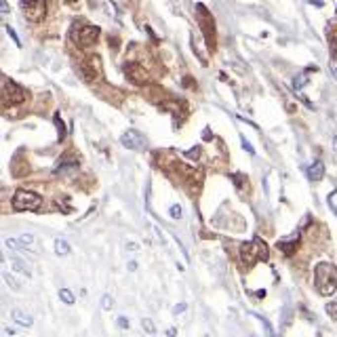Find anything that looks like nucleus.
Returning <instances> with one entry per match:
<instances>
[{
  "mask_svg": "<svg viewBox=\"0 0 337 337\" xmlns=\"http://www.w3.org/2000/svg\"><path fill=\"white\" fill-rule=\"evenodd\" d=\"M331 57H333V61H337V36L331 40Z\"/></svg>",
  "mask_w": 337,
  "mask_h": 337,
  "instance_id": "obj_27",
  "label": "nucleus"
},
{
  "mask_svg": "<svg viewBox=\"0 0 337 337\" xmlns=\"http://www.w3.org/2000/svg\"><path fill=\"white\" fill-rule=\"evenodd\" d=\"M4 262H6V257H4L2 251H0V263H4Z\"/></svg>",
  "mask_w": 337,
  "mask_h": 337,
  "instance_id": "obj_33",
  "label": "nucleus"
},
{
  "mask_svg": "<svg viewBox=\"0 0 337 337\" xmlns=\"http://www.w3.org/2000/svg\"><path fill=\"white\" fill-rule=\"evenodd\" d=\"M305 82H308V76H305V74H301V76H295V80H293V89H295V91H300Z\"/></svg>",
  "mask_w": 337,
  "mask_h": 337,
  "instance_id": "obj_20",
  "label": "nucleus"
},
{
  "mask_svg": "<svg viewBox=\"0 0 337 337\" xmlns=\"http://www.w3.org/2000/svg\"><path fill=\"white\" fill-rule=\"evenodd\" d=\"M142 325H144V329H146V333H156V325L152 323L150 318H144Z\"/></svg>",
  "mask_w": 337,
  "mask_h": 337,
  "instance_id": "obj_22",
  "label": "nucleus"
},
{
  "mask_svg": "<svg viewBox=\"0 0 337 337\" xmlns=\"http://www.w3.org/2000/svg\"><path fill=\"white\" fill-rule=\"evenodd\" d=\"M21 11L30 23H40L49 13V0H21Z\"/></svg>",
  "mask_w": 337,
  "mask_h": 337,
  "instance_id": "obj_5",
  "label": "nucleus"
},
{
  "mask_svg": "<svg viewBox=\"0 0 337 337\" xmlns=\"http://www.w3.org/2000/svg\"><path fill=\"white\" fill-rule=\"evenodd\" d=\"M99 76H101V59L97 55H91V57L82 64V78H84V82L93 84V82L99 80Z\"/></svg>",
  "mask_w": 337,
  "mask_h": 337,
  "instance_id": "obj_8",
  "label": "nucleus"
},
{
  "mask_svg": "<svg viewBox=\"0 0 337 337\" xmlns=\"http://www.w3.org/2000/svg\"><path fill=\"white\" fill-rule=\"evenodd\" d=\"M240 260L245 265H251L253 262H268L270 260V249L262 238H255L251 242H245L240 247Z\"/></svg>",
  "mask_w": 337,
  "mask_h": 337,
  "instance_id": "obj_2",
  "label": "nucleus"
},
{
  "mask_svg": "<svg viewBox=\"0 0 337 337\" xmlns=\"http://www.w3.org/2000/svg\"><path fill=\"white\" fill-rule=\"evenodd\" d=\"M11 320L15 325H19V327H32L34 325V316L30 314L28 310H23V308H13L11 310Z\"/></svg>",
  "mask_w": 337,
  "mask_h": 337,
  "instance_id": "obj_10",
  "label": "nucleus"
},
{
  "mask_svg": "<svg viewBox=\"0 0 337 337\" xmlns=\"http://www.w3.org/2000/svg\"><path fill=\"white\" fill-rule=\"evenodd\" d=\"M122 72H124V76H127V80L133 82V84H146L148 80H150V74H148V70L144 66H139V64H133V61L124 64Z\"/></svg>",
  "mask_w": 337,
  "mask_h": 337,
  "instance_id": "obj_7",
  "label": "nucleus"
},
{
  "mask_svg": "<svg viewBox=\"0 0 337 337\" xmlns=\"http://www.w3.org/2000/svg\"><path fill=\"white\" fill-rule=\"evenodd\" d=\"M297 242H300V236L293 238V242H285V240H280V242H278V249H283L287 255H291L293 251L297 249Z\"/></svg>",
  "mask_w": 337,
  "mask_h": 337,
  "instance_id": "obj_17",
  "label": "nucleus"
},
{
  "mask_svg": "<svg viewBox=\"0 0 337 337\" xmlns=\"http://www.w3.org/2000/svg\"><path fill=\"white\" fill-rule=\"evenodd\" d=\"M99 34L101 32L97 26H87V23H74L72 26V40L80 49H91L99 40Z\"/></svg>",
  "mask_w": 337,
  "mask_h": 337,
  "instance_id": "obj_3",
  "label": "nucleus"
},
{
  "mask_svg": "<svg viewBox=\"0 0 337 337\" xmlns=\"http://www.w3.org/2000/svg\"><path fill=\"white\" fill-rule=\"evenodd\" d=\"M202 137H205V139H211L213 135H211V131H209V129H205V131H202Z\"/></svg>",
  "mask_w": 337,
  "mask_h": 337,
  "instance_id": "obj_31",
  "label": "nucleus"
},
{
  "mask_svg": "<svg viewBox=\"0 0 337 337\" xmlns=\"http://www.w3.org/2000/svg\"><path fill=\"white\" fill-rule=\"evenodd\" d=\"M11 270H13V274H21V276H26V278H32V272L28 270V265L23 263L19 257H13L11 260Z\"/></svg>",
  "mask_w": 337,
  "mask_h": 337,
  "instance_id": "obj_13",
  "label": "nucleus"
},
{
  "mask_svg": "<svg viewBox=\"0 0 337 337\" xmlns=\"http://www.w3.org/2000/svg\"><path fill=\"white\" fill-rule=\"evenodd\" d=\"M42 207V196L30 190H17L13 194V209L15 211H38Z\"/></svg>",
  "mask_w": 337,
  "mask_h": 337,
  "instance_id": "obj_4",
  "label": "nucleus"
},
{
  "mask_svg": "<svg viewBox=\"0 0 337 337\" xmlns=\"http://www.w3.org/2000/svg\"><path fill=\"white\" fill-rule=\"evenodd\" d=\"M127 249H129V251H137L139 247H137V245H133V242H127Z\"/></svg>",
  "mask_w": 337,
  "mask_h": 337,
  "instance_id": "obj_32",
  "label": "nucleus"
},
{
  "mask_svg": "<svg viewBox=\"0 0 337 337\" xmlns=\"http://www.w3.org/2000/svg\"><path fill=\"white\" fill-rule=\"evenodd\" d=\"M169 213H171V217H173V219H179V217H182V207L173 205V207L169 209Z\"/></svg>",
  "mask_w": 337,
  "mask_h": 337,
  "instance_id": "obj_24",
  "label": "nucleus"
},
{
  "mask_svg": "<svg viewBox=\"0 0 337 337\" xmlns=\"http://www.w3.org/2000/svg\"><path fill=\"white\" fill-rule=\"evenodd\" d=\"M59 300L64 303H68V305H72L76 301V297H74V293L70 291V289H59Z\"/></svg>",
  "mask_w": 337,
  "mask_h": 337,
  "instance_id": "obj_18",
  "label": "nucleus"
},
{
  "mask_svg": "<svg viewBox=\"0 0 337 337\" xmlns=\"http://www.w3.org/2000/svg\"><path fill=\"white\" fill-rule=\"evenodd\" d=\"M314 285L318 289L320 295H333L337 291V268L333 263L323 262L316 265V272H314Z\"/></svg>",
  "mask_w": 337,
  "mask_h": 337,
  "instance_id": "obj_1",
  "label": "nucleus"
},
{
  "mask_svg": "<svg viewBox=\"0 0 337 337\" xmlns=\"http://www.w3.org/2000/svg\"><path fill=\"white\" fill-rule=\"evenodd\" d=\"M240 142H242V148H245V150H247L249 154H255V148H253V146H251V144L247 142V139H245V137H240Z\"/></svg>",
  "mask_w": 337,
  "mask_h": 337,
  "instance_id": "obj_25",
  "label": "nucleus"
},
{
  "mask_svg": "<svg viewBox=\"0 0 337 337\" xmlns=\"http://www.w3.org/2000/svg\"><path fill=\"white\" fill-rule=\"evenodd\" d=\"M196 11H198V15H200V26H202V30H205V38H209V44L213 46L215 44V26H213V19H211L209 11H205V6H202V4L196 6Z\"/></svg>",
  "mask_w": 337,
  "mask_h": 337,
  "instance_id": "obj_9",
  "label": "nucleus"
},
{
  "mask_svg": "<svg viewBox=\"0 0 337 337\" xmlns=\"http://www.w3.org/2000/svg\"><path fill=\"white\" fill-rule=\"evenodd\" d=\"M120 144H122L124 148H127V150L139 152V150H144V148L148 146V139H146L139 131L129 129V131H124L122 135H120Z\"/></svg>",
  "mask_w": 337,
  "mask_h": 337,
  "instance_id": "obj_6",
  "label": "nucleus"
},
{
  "mask_svg": "<svg viewBox=\"0 0 337 337\" xmlns=\"http://www.w3.org/2000/svg\"><path fill=\"white\" fill-rule=\"evenodd\" d=\"M101 308H104V310H112L114 308L112 295H104V297H101Z\"/></svg>",
  "mask_w": 337,
  "mask_h": 337,
  "instance_id": "obj_21",
  "label": "nucleus"
},
{
  "mask_svg": "<svg viewBox=\"0 0 337 337\" xmlns=\"http://www.w3.org/2000/svg\"><path fill=\"white\" fill-rule=\"evenodd\" d=\"M53 122H55V127H57V133H59V142H64V139H66V124H64V120H61L59 112H55V116H53Z\"/></svg>",
  "mask_w": 337,
  "mask_h": 337,
  "instance_id": "obj_16",
  "label": "nucleus"
},
{
  "mask_svg": "<svg viewBox=\"0 0 337 337\" xmlns=\"http://www.w3.org/2000/svg\"><path fill=\"white\" fill-rule=\"evenodd\" d=\"M116 320H118V327H122V329H129V318H127V316H118Z\"/></svg>",
  "mask_w": 337,
  "mask_h": 337,
  "instance_id": "obj_28",
  "label": "nucleus"
},
{
  "mask_svg": "<svg viewBox=\"0 0 337 337\" xmlns=\"http://www.w3.org/2000/svg\"><path fill=\"white\" fill-rule=\"evenodd\" d=\"M327 314L331 316L333 320H337V300H333V301L327 303Z\"/></svg>",
  "mask_w": 337,
  "mask_h": 337,
  "instance_id": "obj_19",
  "label": "nucleus"
},
{
  "mask_svg": "<svg viewBox=\"0 0 337 337\" xmlns=\"http://www.w3.org/2000/svg\"><path fill=\"white\" fill-rule=\"evenodd\" d=\"M305 175H308L310 182H320V179L325 177V162L323 160H314L308 169H305Z\"/></svg>",
  "mask_w": 337,
  "mask_h": 337,
  "instance_id": "obj_12",
  "label": "nucleus"
},
{
  "mask_svg": "<svg viewBox=\"0 0 337 337\" xmlns=\"http://www.w3.org/2000/svg\"><path fill=\"white\" fill-rule=\"evenodd\" d=\"M4 87H6V101H9V104H21V101L23 99H26V93H23V89L21 87H17V84H15V82H6L4 84Z\"/></svg>",
  "mask_w": 337,
  "mask_h": 337,
  "instance_id": "obj_11",
  "label": "nucleus"
},
{
  "mask_svg": "<svg viewBox=\"0 0 337 337\" xmlns=\"http://www.w3.org/2000/svg\"><path fill=\"white\" fill-rule=\"evenodd\" d=\"M9 11H11V6L6 4V0H0V13H2V15H6Z\"/></svg>",
  "mask_w": 337,
  "mask_h": 337,
  "instance_id": "obj_29",
  "label": "nucleus"
},
{
  "mask_svg": "<svg viewBox=\"0 0 337 337\" xmlns=\"http://www.w3.org/2000/svg\"><path fill=\"white\" fill-rule=\"evenodd\" d=\"M6 32H9V36L13 38V42H17V46H21V40H19V36L17 34H15V30L9 26V28H6Z\"/></svg>",
  "mask_w": 337,
  "mask_h": 337,
  "instance_id": "obj_26",
  "label": "nucleus"
},
{
  "mask_svg": "<svg viewBox=\"0 0 337 337\" xmlns=\"http://www.w3.org/2000/svg\"><path fill=\"white\" fill-rule=\"evenodd\" d=\"M23 240V245H28L30 249H34V236L32 234H23V236H19Z\"/></svg>",
  "mask_w": 337,
  "mask_h": 337,
  "instance_id": "obj_23",
  "label": "nucleus"
},
{
  "mask_svg": "<svg viewBox=\"0 0 337 337\" xmlns=\"http://www.w3.org/2000/svg\"><path fill=\"white\" fill-rule=\"evenodd\" d=\"M331 209H333V211H335V215H337V209H335V205H331Z\"/></svg>",
  "mask_w": 337,
  "mask_h": 337,
  "instance_id": "obj_34",
  "label": "nucleus"
},
{
  "mask_svg": "<svg viewBox=\"0 0 337 337\" xmlns=\"http://www.w3.org/2000/svg\"><path fill=\"white\" fill-rule=\"evenodd\" d=\"M0 276H2V280H4V283H6V285H9V287L13 289V291H21V289H23V287H21V283H19V280L13 276L11 272L2 270V272H0Z\"/></svg>",
  "mask_w": 337,
  "mask_h": 337,
  "instance_id": "obj_15",
  "label": "nucleus"
},
{
  "mask_svg": "<svg viewBox=\"0 0 337 337\" xmlns=\"http://www.w3.org/2000/svg\"><path fill=\"white\" fill-rule=\"evenodd\" d=\"M66 2H76V0H66Z\"/></svg>",
  "mask_w": 337,
  "mask_h": 337,
  "instance_id": "obj_35",
  "label": "nucleus"
},
{
  "mask_svg": "<svg viewBox=\"0 0 337 337\" xmlns=\"http://www.w3.org/2000/svg\"><path fill=\"white\" fill-rule=\"evenodd\" d=\"M55 253L59 257H66V255L72 253V247H70L68 240H64V238H55Z\"/></svg>",
  "mask_w": 337,
  "mask_h": 337,
  "instance_id": "obj_14",
  "label": "nucleus"
},
{
  "mask_svg": "<svg viewBox=\"0 0 337 337\" xmlns=\"http://www.w3.org/2000/svg\"><path fill=\"white\" fill-rule=\"evenodd\" d=\"M308 2H310V4H314V6H323V4H325L323 0H308Z\"/></svg>",
  "mask_w": 337,
  "mask_h": 337,
  "instance_id": "obj_30",
  "label": "nucleus"
}]
</instances>
